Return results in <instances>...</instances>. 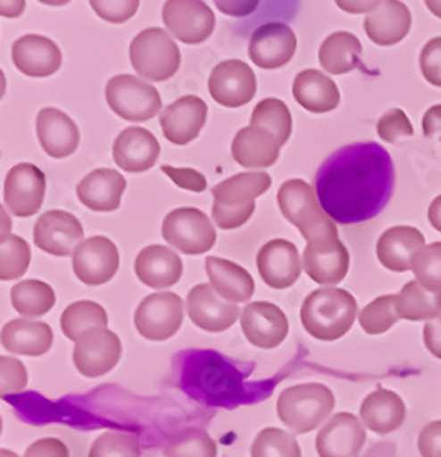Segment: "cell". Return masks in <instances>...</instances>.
<instances>
[{"label": "cell", "instance_id": "37", "mask_svg": "<svg viewBox=\"0 0 441 457\" xmlns=\"http://www.w3.org/2000/svg\"><path fill=\"white\" fill-rule=\"evenodd\" d=\"M108 315L103 306L92 300L73 302L61 315V329L64 337L78 342L85 333L96 328H106Z\"/></svg>", "mask_w": 441, "mask_h": 457}, {"label": "cell", "instance_id": "42", "mask_svg": "<svg viewBox=\"0 0 441 457\" xmlns=\"http://www.w3.org/2000/svg\"><path fill=\"white\" fill-rule=\"evenodd\" d=\"M251 457H303L297 439L280 428H264L254 437Z\"/></svg>", "mask_w": 441, "mask_h": 457}, {"label": "cell", "instance_id": "2", "mask_svg": "<svg viewBox=\"0 0 441 457\" xmlns=\"http://www.w3.org/2000/svg\"><path fill=\"white\" fill-rule=\"evenodd\" d=\"M359 317L354 295L337 287L312 291L301 308V322L308 335L322 342H334L345 337Z\"/></svg>", "mask_w": 441, "mask_h": 457}, {"label": "cell", "instance_id": "56", "mask_svg": "<svg viewBox=\"0 0 441 457\" xmlns=\"http://www.w3.org/2000/svg\"><path fill=\"white\" fill-rule=\"evenodd\" d=\"M423 134L441 141V104L430 106L423 116Z\"/></svg>", "mask_w": 441, "mask_h": 457}, {"label": "cell", "instance_id": "30", "mask_svg": "<svg viewBox=\"0 0 441 457\" xmlns=\"http://www.w3.org/2000/svg\"><path fill=\"white\" fill-rule=\"evenodd\" d=\"M280 141L261 127L240 129L233 139L231 152L238 165L245 169H268L280 156Z\"/></svg>", "mask_w": 441, "mask_h": 457}, {"label": "cell", "instance_id": "23", "mask_svg": "<svg viewBox=\"0 0 441 457\" xmlns=\"http://www.w3.org/2000/svg\"><path fill=\"white\" fill-rule=\"evenodd\" d=\"M12 57L19 71L28 78H50L61 64L62 54L59 46L43 35H24L13 43Z\"/></svg>", "mask_w": 441, "mask_h": 457}, {"label": "cell", "instance_id": "52", "mask_svg": "<svg viewBox=\"0 0 441 457\" xmlns=\"http://www.w3.org/2000/svg\"><path fill=\"white\" fill-rule=\"evenodd\" d=\"M24 457H70V452L62 441L55 437H45L28 446Z\"/></svg>", "mask_w": 441, "mask_h": 457}, {"label": "cell", "instance_id": "38", "mask_svg": "<svg viewBox=\"0 0 441 457\" xmlns=\"http://www.w3.org/2000/svg\"><path fill=\"white\" fill-rule=\"evenodd\" d=\"M12 306L22 317H43L55 306V291L41 280L19 282L12 287Z\"/></svg>", "mask_w": 441, "mask_h": 457}, {"label": "cell", "instance_id": "10", "mask_svg": "<svg viewBox=\"0 0 441 457\" xmlns=\"http://www.w3.org/2000/svg\"><path fill=\"white\" fill-rule=\"evenodd\" d=\"M183 313V300L176 293H154L141 300L134 315V326L143 338L163 342L179 331Z\"/></svg>", "mask_w": 441, "mask_h": 457}, {"label": "cell", "instance_id": "39", "mask_svg": "<svg viewBox=\"0 0 441 457\" xmlns=\"http://www.w3.org/2000/svg\"><path fill=\"white\" fill-rule=\"evenodd\" d=\"M251 125L271 132L280 141V145H284L291 136L289 108L277 97L262 99L251 113Z\"/></svg>", "mask_w": 441, "mask_h": 457}, {"label": "cell", "instance_id": "9", "mask_svg": "<svg viewBox=\"0 0 441 457\" xmlns=\"http://www.w3.org/2000/svg\"><path fill=\"white\" fill-rule=\"evenodd\" d=\"M304 271L320 286H336L345 280L350 268V253L341 242L337 228L306 244L303 253Z\"/></svg>", "mask_w": 441, "mask_h": 457}, {"label": "cell", "instance_id": "14", "mask_svg": "<svg viewBox=\"0 0 441 457\" xmlns=\"http://www.w3.org/2000/svg\"><path fill=\"white\" fill-rule=\"evenodd\" d=\"M209 94L226 108L244 106L256 94V75L249 64L238 59L218 62L209 78Z\"/></svg>", "mask_w": 441, "mask_h": 457}, {"label": "cell", "instance_id": "29", "mask_svg": "<svg viewBox=\"0 0 441 457\" xmlns=\"http://www.w3.org/2000/svg\"><path fill=\"white\" fill-rule=\"evenodd\" d=\"M134 271L141 284L153 289H165L179 282L183 262L178 253L165 245H149L136 256Z\"/></svg>", "mask_w": 441, "mask_h": 457}, {"label": "cell", "instance_id": "24", "mask_svg": "<svg viewBox=\"0 0 441 457\" xmlns=\"http://www.w3.org/2000/svg\"><path fill=\"white\" fill-rule=\"evenodd\" d=\"M425 247V237L416 227L395 225L378 240V260L383 268L394 273L412 271L414 256Z\"/></svg>", "mask_w": 441, "mask_h": 457}, {"label": "cell", "instance_id": "21", "mask_svg": "<svg viewBox=\"0 0 441 457\" xmlns=\"http://www.w3.org/2000/svg\"><path fill=\"white\" fill-rule=\"evenodd\" d=\"M187 313L195 326L209 333L229 329L238 319V306L220 296L211 284L195 286L187 295Z\"/></svg>", "mask_w": 441, "mask_h": 457}, {"label": "cell", "instance_id": "13", "mask_svg": "<svg viewBox=\"0 0 441 457\" xmlns=\"http://www.w3.org/2000/svg\"><path fill=\"white\" fill-rule=\"evenodd\" d=\"M71 268L87 286H103L120 270V251L106 237H94L79 244L71 254Z\"/></svg>", "mask_w": 441, "mask_h": 457}, {"label": "cell", "instance_id": "22", "mask_svg": "<svg viewBox=\"0 0 441 457\" xmlns=\"http://www.w3.org/2000/svg\"><path fill=\"white\" fill-rule=\"evenodd\" d=\"M207 121V104L196 96L179 97L160 116L165 137L174 145H187L196 139Z\"/></svg>", "mask_w": 441, "mask_h": 457}, {"label": "cell", "instance_id": "18", "mask_svg": "<svg viewBox=\"0 0 441 457\" xmlns=\"http://www.w3.org/2000/svg\"><path fill=\"white\" fill-rule=\"evenodd\" d=\"M297 52V35L284 22L256 28L249 41L251 61L264 70L286 66Z\"/></svg>", "mask_w": 441, "mask_h": 457}, {"label": "cell", "instance_id": "55", "mask_svg": "<svg viewBox=\"0 0 441 457\" xmlns=\"http://www.w3.org/2000/svg\"><path fill=\"white\" fill-rule=\"evenodd\" d=\"M383 0H336V4L352 15H362V13H372L374 10L379 8Z\"/></svg>", "mask_w": 441, "mask_h": 457}, {"label": "cell", "instance_id": "26", "mask_svg": "<svg viewBox=\"0 0 441 457\" xmlns=\"http://www.w3.org/2000/svg\"><path fill=\"white\" fill-rule=\"evenodd\" d=\"M114 162L127 172H145L156 165L160 143L156 136L141 127L125 129L114 141Z\"/></svg>", "mask_w": 441, "mask_h": 457}, {"label": "cell", "instance_id": "11", "mask_svg": "<svg viewBox=\"0 0 441 457\" xmlns=\"http://www.w3.org/2000/svg\"><path fill=\"white\" fill-rule=\"evenodd\" d=\"M167 31L183 45H200L214 31V13L204 0H167L162 10Z\"/></svg>", "mask_w": 441, "mask_h": 457}, {"label": "cell", "instance_id": "50", "mask_svg": "<svg viewBox=\"0 0 441 457\" xmlns=\"http://www.w3.org/2000/svg\"><path fill=\"white\" fill-rule=\"evenodd\" d=\"M162 172L167 174L179 188L191 190V193H204L207 188L205 176L195 169H176L171 165H163Z\"/></svg>", "mask_w": 441, "mask_h": 457}, {"label": "cell", "instance_id": "43", "mask_svg": "<svg viewBox=\"0 0 441 457\" xmlns=\"http://www.w3.org/2000/svg\"><path fill=\"white\" fill-rule=\"evenodd\" d=\"M31 262V249L21 237L3 238V256H0V280L10 282L24 277Z\"/></svg>", "mask_w": 441, "mask_h": 457}, {"label": "cell", "instance_id": "49", "mask_svg": "<svg viewBox=\"0 0 441 457\" xmlns=\"http://www.w3.org/2000/svg\"><path fill=\"white\" fill-rule=\"evenodd\" d=\"M420 68L427 83L441 88V37H434L423 46Z\"/></svg>", "mask_w": 441, "mask_h": 457}, {"label": "cell", "instance_id": "51", "mask_svg": "<svg viewBox=\"0 0 441 457\" xmlns=\"http://www.w3.org/2000/svg\"><path fill=\"white\" fill-rule=\"evenodd\" d=\"M418 450L421 457H441V421H432L421 428Z\"/></svg>", "mask_w": 441, "mask_h": 457}, {"label": "cell", "instance_id": "27", "mask_svg": "<svg viewBox=\"0 0 441 457\" xmlns=\"http://www.w3.org/2000/svg\"><path fill=\"white\" fill-rule=\"evenodd\" d=\"M411 26V10L401 0H383L379 8L364 19V31L378 46L399 45L409 35Z\"/></svg>", "mask_w": 441, "mask_h": 457}, {"label": "cell", "instance_id": "31", "mask_svg": "<svg viewBox=\"0 0 441 457\" xmlns=\"http://www.w3.org/2000/svg\"><path fill=\"white\" fill-rule=\"evenodd\" d=\"M359 415L366 428L379 436H387L405 423L407 406L395 392L379 386L376 392L364 397Z\"/></svg>", "mask_w": 441, "mask_h": 457}, {"label": "cell", "instance_id": "6", "mask_svg": "<svg viewBox=\"0 0 441 457\" xmlns=\"http://www.w3.org/2000/svg\"><path fill=\"white\" fill-rule=\"evenodd\" d=\"M130 64L139 78L162 83L174 78L181 64V54L165 29L146 28L130 43Z\"/></svg>", "mask_w": 441, "mask_h": 457}, {"label": "cell", "instance_id": "3", "mask_svg": "<svg viewBox=\"0 0 441 457\" xmlns=\"http://www.w3.org/2000/svg\"><path fill=\"white\" fill-rule=\"evenodd\" d=\"M273 179L266 172L235 174L212 188V221L224 228H238L254 214V200L268 193Z\"/></svg>", "mask_w": 441, "mask_h": 457}, {"label": "cell", "instance_id": "4", "mask_svg": "<svg viewBox=\"0 0 441 457\" xmlns=\"http://www.w3.org/2000/svg\"><path fill=\"white\" fill-rule=\"evenodd\" d=\"M334 408V392L319 383L289 386L277 399L279 419L295 434H308L319 428Z\"/></svg>", "mask_w": 441, "mask_h": 457}, {"label": "cell", "instance_id": "5", "mask_svg": "<svg viewBox=\"0 0 441 457\" xmlns=\"http://www.w3.org/2000/svg\"><path fill=\"white\" fill-rule=\"evenodd\" d=\"M277 202L282 216L299 228L306 242L337 228V223L324 212L315 187L304 179H287L282 183Z\"/></svg>", "mask_w": 441, "mask_h": 457}, {"label": "cell", "instance_id": "57", "mask_svg": "<svg viewBox=\"0 0 441 457\" xmlns=\"http://www.w3.org/2000/svg\"><path fill=\"white\" fill-rule=\"evenodd\" d=\"M26 0H3V6H0V15L4 19H15L24 13Z\"/></svg>", "mask_w": 441, "mask_h": 457}, {"label": "cell", "instance_id": "54", "mask_svg": "<svg viewBox=\"0 0 441 457\" xmlns=\"http://www.w3.org/2000/svg\"><path fill=\"white\" fill-rule=\"evenodd\" d=\"M423 342L425 348L441 361V315L429 320L423 328Z\"/></svg>", "mask_w": 441, "mask_h": 457}, {"label": "cell", "instance_id": "40", "mask_svg": "<svg viewBox=\"0 0 441 457\" xmlns=\"http://www.w3.org/2000/svg\"><path fill=\"white\" fill-rule=\"evenodd\" d=\"M397 295H383L372 300L370 303L359 312V326L369 335H383L387 333L399 319L395 310Z\"/></svg>", "mask_w": 441, "mask_h": 457}, {"label": "cell", "instance_id": "32", "mask_svg": "<svg viewBox=\"0 0 441 457\" xmlns=\"http://www.w3.org/2000/svg\"><path fill=\"white\" fill-rule=\"evenodd\" d=\"M0 340L13 355L41 357L48 353L54 345V331L46 322L15 319L3 328Z\"/></svg>", "mask_w": 441, "mask_h": 457}, {"label": "cell", "instance_id": "47", "mask_svg": "<svg viewBox=\"0 0 441 457\" xmlns=\"http://www.w3.org/2000/svg\"><path fill=\"white\" fill-rule=\"evenodd\" d=\"M90 6L99 19L123 24L137 13L139 0H90Z\"/></svg>", "mask_w": 441, "mask_h": 457}, {"label": "cell", "instance_id": "41", "mask_svg": "<svg viewBox=\"0 0 441 457\" xmlns=\"http://www.w3.org/2000/svg\"><path fill=\"white\" fill-rule=\"evenodd\" d=\"M165 457H216V441L200 428H187L169 441Z\"/></svg>", "mask_w": 441, "mask_h": 457}, {"label": "cell", "instance_id": "28", "mask_svg": "<svg viewBox=\"0 0 441 457\" xmlns=\"http://www.w3.org/2000/svg\"><path fill=\"white\" fill-rule=\"evenodd\" d=\"M127 179L114 169H97L78 185L79 202L96 212H112L121 205Z\"/></svg>", "mask_w": 441, "mask_h": 457}, {"label": "cell", "instance_id": "60", "mask_svg": "<svg viewBox=\"0 0 441 457\" xmlns=\"http://www.w3.org/2000/svg\"><path fill=\"white\" fill-rule=\"evenodd\" d=\"M4 237H10V218H8V212L3 207V238Z\"/></svg>", "mask_w": 441, "mask_h": 457}, {"label": "cell", "instance_id": "35", "mask_svg": "<svg viewBox=\"0 0 441 457\" xmlns=\"http://www.w3.org/2000/svg\"><path fill=\"white\" fill-rule=\"evenodd\" d=\"M362 45L350 31H336L319 48L320 66L332 75L354 71L361 64Z\"/></svg>", "mask_w": 441, "mask_h": 457}, {"label": "cell", "instance_id": "44", "mask_svg": "<svg viewBox=\"0 0 441 457\" xmlns=\"http://www.w3.org/2000/svg\"><path fill=\"white\" fill-rule=\"evenodd\" d=\"M88 457H141L137 436L116 430L104 432L94 441Z\"/></svg>", "mask_w": 441, "mask_h": 457}, {"label": "cell", "instance_id": "58", "mask_svg": "<svg viewBox=\"0 0 441 457\" xmlns=\"http://www.w3.org/2000/svg\"><path fill=\"white\" fill-rule=\"evenodd\" d=\"M429 221L436 228V231L441 233V195L432 200L429 207Z\"/></svg>", "mask_w": 441, "mask_h": 457}, {"label": "cell", "instance_id": "34", "mask_svg": "<svg viewBox=\"0 0 441 457\" xmlns=\"http://www.w3.org/2000/svg\"><path fill=\"white\" fill-rule=\"evenodd\" d=\"M205 271L214 291L233 303L249 302V298L254 293L253 277L242 268V265L231 260L209 256L205 260Z\"/></svg>", "mask_w": 441, "mask_h": 457}, {"label": "cell", "instance_id": "12", "mask_svg": "<svg viewBox=\"0 0 441 457\" xmlns=\"http://www.w3.org/2000/svg\"><path fill=\"white\" fill-rule=\"evenodd\" d=\"M123 355L120 337L108 328L85 333L73 348V364L85 377L96 378L112 371Z\"/></svg>", "mask_w": 441, "mask_h": 457}, {"label": "cell", "instance_id": "7", "mask_svg": "<svg viewBox=\"0 0 441 457\" xmlns=\"http://www.w3.org/2000/svg\"><path fill=\"white\" fill-rule=\"evenodd\" d=\"M104 97L116 116L132 123L149 121L162 110L158 90L130 73H121L110 79Z\"/></svg>", "mask_w": 441, "mask_h": 457}, {"label": "cell", "instance_id": "19", "mask_svg": "<svg viewBox=\"0 0 441 457\" xmlns=\"http://www.w3.org/2000/svg\"><path fill=\"white\" fill-rule=\"evenodd\" d=\"M256 268L273 289H287L301 278L304 263L295 244L277 238L264 244L256 254Z\"/></svg>", "mask_w": 441, "mask_h": 457}, {"label": "cell", "instance_id": "1", "mask_svg": "<svg viewBox=\"0 0 441 457\" xmlns=\"http://www.w3.org/2000/svg\"><path fill=\"white\" fill-rule=\"evenodd\" d=\"M394 185V162L374 141L339 148L320 165L313 183L324 212L339 225L364 223L381 214Z\"/></svg>", "mask_w": 441, "mask_h": 457}, {"label": "cell", "instance_id": "48", "mask_svg": "<svg viewBox=\"0 0 441 457\" xmlns=\"http://www.w3.org/2000/svg\"><path fill=\"white\" fill-rule=\"evenodd\" d=\"M0 370H3V388H0L3 397L26 390L28 371L19 359L3 355V359H0Z\"/></svg>", "mask_w": 441, "mask_h": 457}, {"label": "cell", "instance_id": "46", "mask_svg": "<svg viewBox=\"0 0 441 457\" xmlns=\"http://www.w3.org/2000/svg\"><path fill=\"white\" fill-rule=\"evenodd\" d=\"M414 127L401 108L387 110L378 121V136L387 143H397L401 137H411Z\"/></svg>", "mask_w": 441, "mask_h": 457}, {"label": "cell", "instance_id": "61", "mask_svg": "<svg viewBox=\"0 0 441 457\" xmlns=\"http://www.w3.org/2000/svg\"><path fill=\"white\" fill-rule=\"evenodd\" d=\"M41 4H46V6H64L68 3H71V0H39Z\"/></svg>", "mask_w": 441, "mask_h": 457}, {"label": "cell", "instance_id": "17", "mask_svg": "<svg viewBox=\"0 0 441 457\" xmlns=\"http://www.w3.org/2000/svg\"><path fill=\"white\" fill-rule=\"evenodd\" d=\"M242 331L253 346L262 350L279 348L287 337L286 313L271 302H251L242 310Z\"/></svg>", "mask_w": 441, "mask_h": 457}, {"label": "cell", "instance_id": "59", "mask_svg": "<svg viewBox=\"0 0 441 457\" xmlns=\"http://www.w3.org/2000/svg\"><path fill=\"white\" fill-rule=\"evenodd\" d=\"M425 6L434 17L441 19V0H425Z\"/></svg>", "mask_w": 441, "mask_h": 457}, {"label": "cell", "instance_id": "62", "mask_svg": "<svg viewBox=\"0 0 441 457\" xmlns=\"http://www.w3.org/2000/svg\"><path fill=\"white\" fill-rule=\"evenodd\" d=\"M0 457H19L15 452H12V450H0Z\"/></svg>", "mask_w": 441, "mask_h": 457}, {"label": "cell", "instance_id": "33", "mask_svg": "<svg viewBox=\"0 0 441 457\" xmlns=\"http://www.w3.org/2000/svg\"><path fill=\"white\" fill-rule=\"evenodd\" d=\"M293 97L312 113L332 112L341 104L337 85L319 70H303L293 81Z\"/></svg>", "mask_w": 441, "mask_h": 457}, {"label": "cell", "instance_id": "20", "mask_svg": "<svg viewBox=\"0 0 441 457\" xmlns=\"http://www.w3.org/2000/svg\"><path fill=\"white\" fill-rule=\"evenodd\" d=\"M364 443L362 421L350 411L336 413L315 439L319 457H361Z\"/></svg>", "mask_w": 441, "mask_h": 457}, {"label": "cell", "instance_id": "36", "mask_svg": "<svg viewBox=\"0 0 441 457\" xmlns=\"http://www.w3.org/2000/svg\"><path fill=\"white\" fill-rule=\"evenodd\" d=\"M395 310L403 320L429 322L441 315V291H429L418 280H412L395 296Z\"/></svg>", "mask_w": 441, "mask_h": 457}, {"label": "cell", "instance_id": "25", "mask_svg": "<svg viewBox=\"0 0 441 457\" xmlns=\"http://www.w3.org/2000/svg\"><path fill=\"white\" fill-rule=\"evenodd\" d=\"M37 136L46 154L55 160L71 156L78 150L81 134L78 125L57 108H43L37 116Z\"/></svg>", "mask_w": 441, "mask_h": 457}, {"label": "cell", "instance_id": "53", "mask_svg": "<svg viewBox=\"0 0 441 457\" xmlns=\"http://www.w3.org/2000/svg\"><path fill=\"white\" fill-rule=\"evenodd\" d=\"M212 3L224 15L242 19V17H247L253 12H256V8H259V4H261V0H212Z\"/></svg>", "mask_w": 441, "mask_h": 457}, {"label": "cell", "instance_id": "16", "mask_svg": "<svg viewBox=\"0 0 441 457\" xmlns=\"http://www.w3.org/2000/svg\"><path fill=\"white\" fill-rule=\"evenodd\" d=\"M85 237L81 221L64 211H48L33 227V242L41 251L54 256L73 254Z\"/></svg>", "mask_w": 441, "mask_h": 457}, {"label": "cell", "instance_id": "45", "mask_svg": "<svg viewBox=\"0 0 441 457\" xmlns=\"http://www.w3.org/2000/svg\"><path fill=\"white\" fill-rule=\"evenodd\" d=\"M416 280L429 291H441V242L425 245L412 260Z\"/></svg>", "mask_w": 441, "mask_h": 457}, {"label": "cell", "instance_id": "8", "mask_svg": "<svg viewBox=\"0 0 441 457\" xmlns=\"http://www.w3.org/2000/svg\"><path fill=\"white\" fill-rule=\"evenodd\" d=\"M162 235L167 244L186 254L209 253L216 242L209 216L195 207H179L169 212L162 225Z\"/></svg>", "mask_w": 441, "mask_h": 457}, {"label": "cell", "instance_id": "15", "mask_svg": "<svg viewBox=\"0 0 441 457\" xmlns=\"http://www.w3.org/2000/svg\"><path fill=\"white\" fill-rule=\"evenodd\" d=\"M46 176L31 163L15 165L4 181V204L19 218H29L43 207Z\"/></svg>", "mask_w": 441, "mask_h": 457}]
</instances>
